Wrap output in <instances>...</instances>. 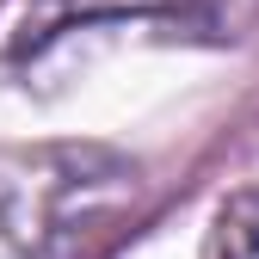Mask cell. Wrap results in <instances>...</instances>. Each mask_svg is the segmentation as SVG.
Wrapping results in <instances>:
<instances>
[{
  "label": "cell",
  "instance_id": "cell-1",
  "mask_svg": "<svg viewBox=\"0 0 259 259\" xmlns=\"http://www.w3.org/2000/svg\"><path fill=\"white\" fill-rule=\"evenodd\" d=\"M136 173L99 148H0V259H80Z\"/></svg>",
  "mask_w": 259,
  "mask_h": 259
},
{
  "label": "cell",
  "instance_id": "cell-2",
  "mask_svg": "<svg viewBox=\"0 0 259 259\" xmlns=\"http://www.w3.org/2000/svg\"><path fill=\"white\" fill-rule=\"evenodd\" d=\"M204 259H259V191H235L216 210Z\"/></svg>",
  "mask_w": 259,
  "mask_h": 259
}]
</instances>
